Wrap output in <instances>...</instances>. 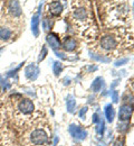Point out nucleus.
<instances>
[{
  "mask_svg": "<svg viewBox=\"0 0 134 146\" xmlns=\"http://www.w3.org/2000/svg\"><path fill=\"white\" fill-rule=\"evenodd\" d=\"M30 142L35 146L44 145L48 142V135L44 129H35L30 134Z\"/></svg>",
  "mask_w": 134,
  "mask_h": 146,
  "instance_id": "nucleus-1",
  "label": "nucleus"
},
{
  "mask_svg": "<svg viewBox=\"0 0 134 146\" xmlns=\"http://www.w3.org/2000/svg\"><path fill=\"white\" fill-rule=\"evenodd\" d=\"M68 131H69L71 136L74 139H76V141H84L87 137V131L85 129H83L82 127L75 125V124H73V125L69 126Z\"/></svg>",
  "mask_w": 134,
  "mask_h": 146,
  "instance_id": "nucleus-2",
  "label": "nucleus"
},
{
  "mask_svg": "<svg viewBox=\"0 0 134 146\" xmlns=\"http://www.w3.org/2000/svg\"><path fill=\"white\" fill-rule=\"evenodd\" d=\"M34 109H35V106L30 99H22L18 104V110L24 115H30Z\"/></svg>",
  "mask_w": 134,
  "mask_h": 146,
  "instance_id": "nucleus-3",
  "label": "nucleus"
},
{
  "mask_svg": "<svg viewBox=\"0 0 134 146\" xmlns=\"http://www.w3.org/2000/svg\"><path fill=\"white\" fill-rule=\"evenodd\" d=\"M101 46L102 48H104L105 51H112L117 46V42L115 39V37L111 35H106L102 38L101 40Z\"/></svg>",
  "mask_w": 134,
  "mask_h": 146,
  "instance_id": "nucleus-4",
  "label": "nucleus"
},
{
  "mask_svg": "<svg viewBox=\"0 0 134 146\" xmlns=\"http://www.w3.org/2000/svg\"><path fill=\"white\" fill-rule=\"evenodd\" d=\"M25 75L28 80H36L39 75V68L36 65V64H29L26 69H25Z\"/></svg>",
  "mask_w": 134,
  "mask_h": 146,
  "instance_id": "nucleus-5",
  "label": "nucleus"
},
{
  "mask_svg": "<svg viewBox=\"0 0 134 146\" xmlns=\"http://www.w3.org/2000/svg\"><path fill=\"white\" fill-rule=\"evenodd\" d=\"M132 111H133L132 106H130V105H127V104L123 105V106L120 108V112H118L120 120H121V121H127V120L131 118Z\"/></svg>",
  "mask_w": 134,
  "mask_h": 146,
  "instance_id": "nucleus-6",
  "label": "nucleus"
},
{
  "mask_svg": "<svg viewBox=\"0 0 134 146\" xmlns=\"http://www.w3.org/2000/svg\"><path fill=\"white\" fill-rule=\"evenodd\" d=\"M8 10L14 17H19L21 13H22L18 0H10L9 3H8Z\"/></svg>",
  "mask_w": 134,
  "mask_h": 146,
  "instance_id": "nucleus-7",
  "label": "nucleus"
},
{
  "mask_svg": "<svg viewBox=\"0 0 134 146\" xmlns=\"http://www.w3.org/2000/svg\"><path fill=\"white\" fill-rule=\"evenodd\" d=\"M46 40L48 43V45L54 50L56 51L57 48L60 47V42H59V37L55 34V33H49L47 37H46Z\"/></svg>",
  "mask_w": 134,
  "mask_h": 146,
  "instance_id": "nucleus-8",
  "label": "nucleus"
},
{
  "mask_svg": "<svg viewBox=\"0 0 134 146\" xmlns=\"http://www.w3.org/2000/svg\"><path fill=\"white\" fill-rule=\"evenodd\" d=\"M48 9H49L52 15L58 16V15H60L63 13V5H61L60 1H53V2L49 3Z\"/></svg>",
  "mask_w": 134,
  "mask_h": 146,
  "instance_id": "nucleus-9",
  "label": "nucleus"
},
{
  "mask_svg": "<svg viewBox=\"0 0 134 146\" xmlns=\"http://www.w3.org/2000/svg\"><path fill=\"white\" fill-rule=\"evenodd\" d=\"M63 46H64V50L65 51L72 52V51H74L76 48V40L74 38H72V37H66Z\"/></svg>",
  "mask_w": 134,
  "mask_h": 146,
  "instance_id": "nucleus-10",
  "label": "nucleus"
},
{
  "mask_svg": "<svg viewBox=\"0 0 134 146\" xmlns=\"http://www.w3.org/2000/svg\"><path fill=\"white\" fill-rule=\"evenodd\" d=\"M104 112H105V117H106L107 121H109V123H112V121L114 120V117H115V111H114L113 106H112L111 104L106 105L105 108H104Z\"/></svg>",
  "mask_w": 134,
  "mask_h": 146,
  "instance_id": "nucleus-11",
  "label": "nucleus"
},
{
  "mask_svg": "<svg viewBox=\"0 0 134 146\" xmlns=\"http://www.w3.org/2000/svg\"><path fill=\"white\" fill-rule=\"evenodd\" d=\"M31 32L36 37L39 35V14L33 16L31 18Z\"/></svg>",
  "mask_w": 134,
  "mask_h": 146,
  "instance_id": "nucleus-12",
  "label": "nucleus"
},
{
  "mask_svg": "<svg viewBox=\"0 0 134 146\" xmlns=\"http://www.w3.org/2000/svg\"><path fill=\"white\" fill-rule=\"evenodd\" d=\"M66 108L69 113H73L74 110L76 108V100L74 99V97L72 94L67 96V100H66Z\"/></svg>",
  "mask_w": 134,
  "mask_h": 146,
  "instance_id": "nucleus-13",
  "label": "nucleus"
},
{
  "mask_svg": "<svg viewBox=\"0 0 134 146\" xmlns=\"http://www.w3.org/2000/svg\"><path fill=\"white\" fill-rule=\"evenodd\" d=\"M103 86H104V80H103V78L98 76V78H96L95 80H94V82L92 83V90L94 92L101 91Z\"/></svg>",
  "mask_w": 134,
  "mask_h": 146,
  "instance_id": "nucleus-14",
  "label": "nucleus"
},
{
  "mask_svg": "<svg viewBox=\"0 0 134 146\" xmlns=\"http://www.w3.org/2000/svg\"><path fill=\"white\" fill-rule=\"evenodd\" d=\"M12 32L8 27H0V39L2 40H8L11 37Z\"/></svg>",
  "mask_w": 134,
  "mask_h": 146,
  "instance_id": "nucleus-15",
  "label": "nucleus"
},
{
  "mask_svg": "<svg viewBox=\"0 0 134 146\" xmlns=\"http://www.w3.org/2000/svg\"><path fill=\"white\" fill-rule=\"evenodd\" d=\"M95 125H96V133H97L98 135L103 136V135H104V131H105V124H104L103 118H101Z\"/></svg>",
  "mask_w": 134,
  "mask_h": 146,
  "instance_id": "nucleus-16",
  "label": "nucleus"
},
{
  "mask_svg": "<svg viewBox=\"0 0 134 146\" xmlns=\"http://www.w3.org/2000/svg\"><path fill=\"white\" fill-rule=\"evenodd\" d=\"M91 57L95 61H98V62H103V63H110L111 62V58L110 57H105L103 55H97V54H93V53H90Z\"/></svg>",
  "mask_w": 134,
  "mask_h": 146,
  "instance_id": "nucleus-17",
  "label": "nucleus"
},
{
  "mask_svg": "<svg viewBox=\"0 0 134 146\" xmlns=\"http://www.w3.org/2000/svg\"><path fill=\"white\" fill-rule=\"evenodd\" d=\"M74 15H75L76 19H78V20H84V19L86 18L87 14H86V10L84 8H79V9H76L74 11Z\"/></svg>",
  "mask_w": 134,
  "mask_h": 146,
  "instance_id": "nucleus-18",
  "label": "nucleus"
},
{
  "mask_svg": "<svg viewBox=\"0 0 134 146\" xmlns=\"http://www.w3.org/2000/svg\"><path fill=\"white\" fill-rule=\"evenodd\" d=\"M53 71H54V74L56 76H58L61 73V71H63V64L60 62H58V61L54 62V64H53Z\"/></svg>",
  "mask_w": 134,
  "mask_h": 146,
  "instance_id": "nucleus-19",
  "label": "nucleus"
},
{
  "mask_svg": "<svg viewBox=\"0 0 134 146\" xmlns=\"http://www.w3.org/2000/svg\"><path fill=\"white\" fill-rule=\"evenodd\" d=\"M47 53H48V50H47V47H46V46H44V47L41 48V52L39 53V57H38L39 62H40V61H42V60L46 57Z\"/></svg>",
  "mask_w": 134,
  "mask_h": 146,
  "instance_id": "nucleus-20",
  "label": "nucleus"
},
{
  "mask_svg": "<svg viewBox=\"0 0 134 146\" xmlns=\"http://www.w3.org/2000/svg\"><path fill=\"white\" fill-rule=\"evenodd\" d=\"M42 28H44V31H48L50 28V23H49L48 18H45L42 20Z\"/></svg>",
  "mask_w": 134,
  "mask_h": 146,
  "instance_id": "nucleus-21",
  "label": "nucleus"
},
{
  "mask_svg": "<svg viewBox=\"0 0 134 146\" xmlns=\"http://www.w3.org/2000/svg\"><path fill=\"white\" fill-rule=\"evenodd\" d=\"M129 62V58H122V60H118V61H116L115 62V66H122V65H124V64H126Z\"/></svg>",
  "mask_w": 134,
  "mask_h": 146,
  "instance_id": "nucleus-22",
  "label": "nucleus"
},
{
  "mask_svg": "<svg viewBox=\"0 0 134 146\" xmlns=\"http://www.w3.org/2000/svg\"><path fill=\"white\" fill-rule=\"evenodd\" d=\"M87 110L88 108L87 107H83L80 111H79V118L80 119H85V116H86V113H87Z\"/></svg>",
  "mask_w": 134,
  "mask_h": 146,
  "instance_id": "nucleus-23",
  "label": "nucleus"
},
{
  "mask_svg": "<svg viewBox=\"0 0 134 146\" xmlns=\"http://www.w3.org/2000/svg\"><path fill=\"white\" fill-rule=\"evenodd\" d=\"M112 100H113V102H115V104L118 101V92L117 91L112 92Z\"/></svg>",
  "mask_w": 134,
  "mask_h": 146,
  "instance_id": "nucleus-24",
  "label": "nucleus"
},
{
  "mask_svg": "<svg viewBox=\"0 0 134 146\" xmlns=\"http://www.w3.org/2000/svg\"><path fill=\"white\" fill-rule=\"evenodd\" d=\"M55 54H56V56H57V57L61 58V60H67V56H65V54H64V53H61V52L55 51Z\"/></svg>",
  "mask_w": 134,
  "mask_h": 146,
  "instance_id": "nucleus-25",
  "label": "nucleus"
},
{
  "mask_svg": "<svg viewBox=\"0 0 134 146\" xmlns=\"http://www.w3.org/2000/svg\"><path fill=\"white\" fill-rule=\"evenodd\" d=\"M86 70H87L88 72H90V71H95V70H97V66H94V65H93V66H88Z\"/></svg>",
  "mask_w": 134,
  "mask_h": 146,
  "instance_id": "nucleus-26",
  "label": "nucleus"
},
{
  "mask_svg": "<svg viewBox=\"0 0 134 146\" xmlns=\"http://www.w3.org/2000/svg\"><path fill=\"white\" fill-rule=\"evenodd\" d=\"M114 146H124V145H123V142L118 139V141H116L114 143Z\"/></svg>",
  "mask_w": 134,
  "mask_h": 146,
  "instance_id": "nucleus-27",
  "label": "nucleus"
},
{
  "mask_svg": "<svg viewBox=\"0 0 134 146\" xmlns=\"http://www.w3.org/2000/svg\"><path fill=\"white\" fill-rule=\"evenodd\" d=\"M57 142H58V138L56 137V138H55V141H54V144L56 145V144H57Z\"/></svg>",
  "mask_w": 134,
  "mask_h": 146,
  "instance_id": "nucleus-28",
  "label": "nucleus"
},
{
  "mask_svg": "<svg viewBox=\"0 0 134 146\" xmlns=\"http://www.w3.org/2000/svg\"><path fill=\"white\" fill-rule=\"evenodd\" d=\"M97 146H103V145H97Z\"/></svg>",
  "mask_w": 134,
  "mask_h": 146,
  "instance_id": "nucleus-29",
  "label": "nucleus"
},
{
  "mask_svg": "<svg viewBox=\"0 0 134 146\" xmlns=\"http://www.w3.org/2000/svg\"><path fill=\"white\" fill-rule=\"evenodd\" d=\"M133 6H134V5H133Z\"/></svg>",
  "mask_w": 134,
  "mask_h": 146,
  "instance_id": "nucleus-30",
  "label": "nucleus"
}]
</instances>
